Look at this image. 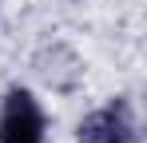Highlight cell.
I'll return each instance as SVG.
<instances>
[{
    "instance_id": "6da1fadb",
    "label": "cell",
    "mask_w": 147,
    "mask_h": 143,
    "mask_svg": "<svg viewBox=\"0 0 147 143\" xmlns=\"http://www.w3.org/2000/svg\"><path fill=\"white\" fill-rule=\"evenodd\" d=\"M48 107L36 88L8 84L0 92V143H48Z\"/></svg>"
},
{
    "instance_id": "7a4b0ae2",
    "label": "cell",
    "mask_w": 147,
    "mask_h": 143,
    "mask_svg": "<svg viewBox=\"0 0 147 143\" xmlns=\"http://www.w3.org/2000/svg\"><path fill=\"white\" fill-rule=\"evenodd\" d=\"M143 123L131 95H107L99 107L80 115L72 131V143H139Z\"/></svg>"
},
{
    "instance_id": "3957f363",
    "label": "cell",
    "mask_w": 147,
    "mask_h": 143,
    "mask_svg": "<svg viewBox=\"0 0 147 143\" xmlns=\"http://www.w3.org/2000/svg\"><path fill=\"white\" fill-rule=\"evenodd\" d=\"M32 68L40 76V84L52 88V92L60 95H72L80 84H84V76H88V64L76 56L72 44H64V40H48V44L40 48L36 56H32Z\"/></svg>"
}]
</instances>
